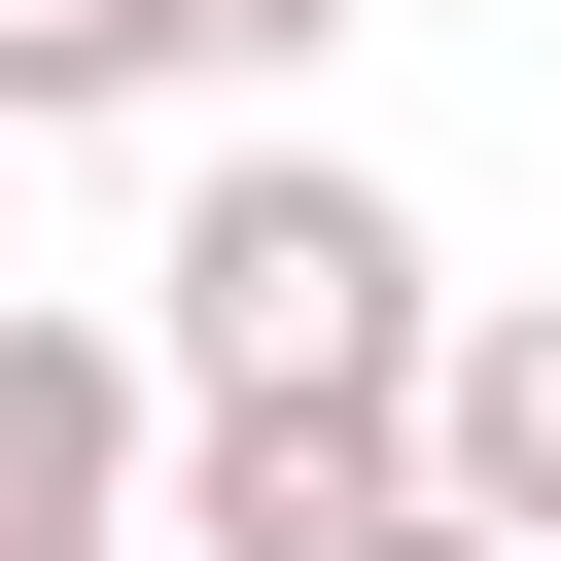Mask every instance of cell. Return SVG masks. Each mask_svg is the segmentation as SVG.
<instances>
[{
  "label": "cell",
  "mask_w": 561,
  "mask_h": 561,
  "mask_svg": "<svg viewBox=\"0 0 561 561\" xmlns=\"http://www.w3.org/2000/svg\"><path fill=\"white\" fill-rule=\"evenodd\" d=\"M421 210L386 175H316V140H245V175H175V245H140V421H280V456H386L421 421Z\"/></svg>",
  "instance_id": "1"
},
{
  "label": "cell",
  "mask_w": 561,
  "mask_h": 561,
  "mask_svg": "<svg viewBox=\"0 0 561 561\" xmlns=\"http://www.w3.org/2000/svg\"><path fill=\"white\" fill-rule=\"evenodd\" d=\"M386 491H421V526H491V561H561V280L421 316V421H386Z\"/></svg>",
  "instance_id": "2"
},
{
  "label": "cell",
  "mask_w": 561,
  "mask_h": 561,
  "mask_svg": "<svg viewBox=\"0 0 561 561\" xmlns=\"http://www.w3.org/2000/svg\"><path fill=\"white\" fill-rule=\"evenodd\" d=\"M0 561H140V351L0 316Z\"/></svg>",
  "instance_id": "3"
},
{
  "label": "cell",
  "mask_w": 561,
  "mask_h": 561,
  "mask_svg": "<svg viewBox=\"0 0 561 561\" xmlns=\"http://www.w3.org/2000/svg\"><path fill=\"white\" fill-rule=\"evenodd\" d=\"M140 526H175V561H351V526H386V456H280V421H140Z\"/></svg>",
  "instance_id": "4"
},
{
  "label": "cell",
  "mask_w": 561,
  "mask_h": 561,
  "mask_svg": "<svg viewBox=\"0 0 561 561\" xmlns=\"http://www.w3.org/2000/svg\"><path fill=\"white\" fill-rule=\"evenodd\" d=\"M70 105H175V35L140 0H0V140H70Z\"/></svg>",
  "instance_id": "5"
},
{
  "label": "cell",
  "mask_w": 561,
  "mask_h": 561,
  "mask_svg": "<svg viewBox=\"0 0 561 561\" xmlns=\"http://www.w3.org/2000/svg\"><path fill=\"white\" fill-rule=\"evenodd\" d=\"M140 35H175V70H316L351 0H140Z\"/></svg>",
  "instance_id": "6"
},
{
  "label": "cell",
  "mask_w": 561,
  "mask_h": 561,
  "mask_svg": "<svg viewBox=\"0 0 561 561\" xmlns=\"http://www.w3.org/2000/svg\"><path fill=\"white\" fill-rule=\"evenodd\" d=\"M351 561H491V526H421V491H386V526H351Z\"/></svg>",
  "instance_id": "7"
},
{
  "label": "cell",
  "mask_w": 561,
  "mask_h": 561,
  "mask_svg": "<svg viewBox=\"0 0 561 561\" xmlns=\"http://www.w3.org/2000/svg\"><path fill=\"white\" fill-rule=\"evenodd\" d=\"M0 316H35V280H0Z\"/></svg>",
  "instance_id": "8"
}]
</instances>
